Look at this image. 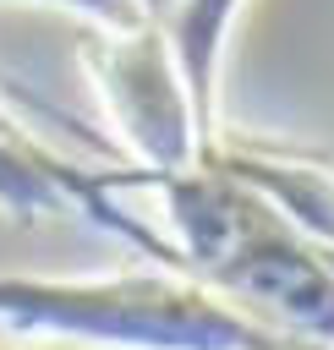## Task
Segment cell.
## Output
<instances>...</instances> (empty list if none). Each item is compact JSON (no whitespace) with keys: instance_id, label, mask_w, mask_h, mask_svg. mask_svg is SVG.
Here are the masks:
<instances>
[{"instance_id":"2","label":"cell","mask_w":334,"mask_h":350,"mask_svg":"<svg viewBox=\"0 0 334 350\" xmlns=\"http://www.w3.org/2000/svg\"><path fill=\"white\" fill-rule=\"evenodd\" d=\"M0 323L82 350H274L279 334L197 284L192 273L137 268L115 279L0 273Z\"/></svg>"},{"instance_id":"6","label":"cell","mask_w":334,"mask_h":350,"mask_svg":"<svg viewBox=\"0 0 334 350\" xmlns=\"http://www.w3.org/2000/svg\"><path fill=\"white\" fill-rule=\"evenodd\" d=\"M49 5H66V11L99 22V33H131V27L148 22V16L137 11V0H49Z\"/></svg>"},{"instance_id":"9","label":"cell","mask_w":334,"mask_h":350,"mask_svg":"<svg viewBox=\"0 0 334 350\" xmlns=\"http://www.w3.org/2000/svg\"><path fill=\"white\" fill-rule=\"evenodd\" d=\"M0 350H11V345H0ZM27 350H82V345H55L49 339V345H27Z\"/></svg>"},{"instance_id":"8","label":"cell","mask_w":334,"mask_h":350,"mask_svg":"<svg viewBox=\"0 0 334 350\" xmlns=\"http://www.w3.org/2000/svg\"><path fill=\"white\" fill-rule=\"evenodd\" d=\"M137 11H142L148 22H170V11H175V0H137Z\"/></svg>"},{"instance_id":"1","label":"cell","mask_w":334,"mask_h":350,"mask_svg":"<svg viewBox=\"0 0 334 350\" xmlns=\"http://www.w3.org/2000/svg\"><path fill=\"white\" fill-rule=\"evenodd\" d=\"M126 180L159 191L170 246L197 284H208L279 339L334 350V262L268 197L208 164L170 175L126 170Z\"/></svg>"},{"instance_id":"4","label":"cell","mask_w":334,"mask_h":350,"mask_svg":"<svg viewBox=\"0 0 334 350\" xmlns=\"http://www.w3.org/2000/svg\"><path fill=\"white\" fill-rule=\"evenodd\" d=\"M126 170V164H120ZM120 170H82L60 153H33V148H16L0 137V213L11 219H44V213H77L110 235H120L126 246H137L153 268H170V273H186L181 268V252L170 246V235L137 224L120 202H115V175Z\"/></svg>"},{"instance_id":"3","label":"cell","mask_w":334,"mask_h":350,"mask_svg":"<svg viewBox=\"0 0 334 350\" xmlns=\"http://www.w3.org/2000/svg\"><path fill=\"white\" fill-rule=\"evenodd\" d=\"M82 66L104 98V109L115 115L126 148H131V170H186L197 164L203 131L175 66V49L164 38V22H142L131 33H99L82 44Z\"/></svg>"},{"instance_id":"7","label":"cell","mask_w":334,"mask_h":350,"mask_svg":"<svg viewBox=\"0 0 334 350\" xmlns=\"http://www.w3.org/2000/svg\"><path fill=\"white\" fill-rule=\"evenodd\" d=\"M22 109H44L33 93H5L0 88V137L5 142H16V148H33V153H60V148H49V142H38L27 126H22ZM66 159V153H60Z\"/></svg>"},{"instance_id":"5","label":"cell","mask_w":334,"mask_h":350,"mask_svg":"<svg viewBox=\"0 0 334 350\" xmlns=\"http://www.w3.org/2000/svg\"><path fill=\"white\" fill-rule=\"evenodd\" d=\"M235 5L241 0H175V11L164 22V38L175 49L203 142H208V115H214V71H219V49H224V27H230Z\"/></svg>"}]
</instances>
